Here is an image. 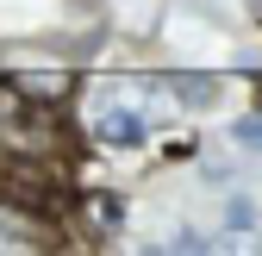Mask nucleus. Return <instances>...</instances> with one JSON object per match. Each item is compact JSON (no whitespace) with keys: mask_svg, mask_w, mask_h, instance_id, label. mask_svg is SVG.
Listing matches in <instances>:
<instances>
[{"mask_svg":"<svg viewBox=\"0 0 262 256\" xmlns=\"http://www.w3.org/2000/svg\"><path fill=\"white\" fill-rule=\"evenodd\" d=\"M94 132H100L106 144H144L150 119H144V106H100V119H94Z\"/></svg>","mask_w":262,"mask_h":256,"instance_id":"nucleus-1","label":"nucleus"},{"mask_svg":"<svg viewBox=\"0 0 262 256\" xmlns=\"http://www.w3.org/2000/svg\"><path fill=\"white\" fill-rule=\"evenodd\" d=\"M175 100H187V106H212L219 88H212L206 75H181V81H175Z\"/></svg>","mask_w":262,"mask_h":256,"instance_id":"nucleus-2","label":"nucleus"},{"mask_svg":"<svg viewBox=\"0 0 262 256\" xmlns=\"http://www.w3.org/2000/svg\"><path fill=\"white\" fill-rule=\"evenodd\" d=\"M231 144L256 156V150H262V119H237V125H231Z\"/></svg>","mask_w":262,"mask_h":256,"instance_id":"nucleus-3","label":"nucleus"},{"mask_svg":"<svg viewBox=\"0 0 262 256\" xmlns=\"http://www.w3.org/2000/svg\"><path fill=\"white\" fill-rule=\"evenodd\" d=\"M250 219H256V206H250L244 194H231V206H225V225H231V231H250Z\"/></svg>","mask_w":262,"mask_h":256,"instance_id":"nucleus-4","label":"nucleus"},{"mask_svg":"<svg viewBox=\"0 0 262 256\" xmlns=\"http://www.w3.org/2000/svg\"><path fill=\"white\" fill-rule=\"evenodd\" d=\"M169 250H206V238H200V231H175Z\"/></svg>","mask_w":262,"mask_h":256,"instance_id":"nucleus-5","label":"nucleus"}]
</instances>
